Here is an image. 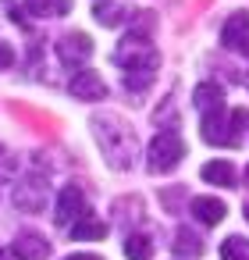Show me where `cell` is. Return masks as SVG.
I'll list each match as a JSON object with an SVG mask.
<instances>
[{"mask_svg":"<svg viewBox=\"0 0 249 260\" xmlns=\"http://www.w3.org/2000/svg\"><path fill=\"white\" fill-rule=\"evenodd\" d=\"M114 61L125 68V86L132 93H143L153 75H157V64H160V54L153 50V43L143 36V32H128L121 40V47L114 50Z\"/></svg>","mask_w":249,"mask_h":260,"instance_id":"1","label":"cell"},{"mask_svg":"<svg viewBox=\"0 0 249 260\" xmlns=\"http://www.w3.org/2000/svg\"><path fill=\"white\" fill-rule=\"evenodd\" d=\"M89 125H93V136H96V143H100V150H103V157H107L111 168L125 171V168L135 164L139 143H135L132 125H125L118 114H93Z\"/></svg>","mask_w":249,"mask_h":260,"instance_id":"2","label":"cell"},{"mask_svg":"<svg viewBox=\"0 0 249 260\" xmlns=\"http://www.w3.org/2000/svg\"><path fill=\"white\" fill-rule=\"evenodd\" d=\"M182 157H185V143H182L178 128H164V132L150 143L146 164H150L153 175H164V171H174V168L182 164Z\"/></svg>","mask_w":249,"mask_h":260,"instance_id":"3","label":"cell"},{"mask_svg":"<svg viewBox=\"0 0 249 260\" xmlns=\"http://www.w3.org/2000/svg\"><path fill=\"white\" fill-rule=\"evenodd\" d=\"M57 57L68 64V68H82L89 57H93V40L86 32H68L57 40Z\"/></svg>","mask_w":249,"mask_h":260,"instance_id":"4","label":"cell"},{"mask_svg":"<svg viewBox=\"0 0 249 260\" xmlns=\"http://www.w3.org/2000/svg\"><path fill=\"white\" fill-rule=\"evenodd\" d=\"M68 89H72V96H75V100H86V104H93V100H103V96H107V82H103L93 68H79V72L72 75Z\"/></svg>","mask_w":249,"mask_h":260,"instance_id":"5","label":"cell"},{"mask_svg":"<svg viewBox=\"0 0 249 260\" xmlns=\"http://www.w3.org/2000/svg\"><path fill=\"white\" fill-rule=\"evenodd\" d=\"M221 43L235 54H249V11H235L224 29H221Z\"/></svg>","mask_w":249,"mask_h":260,"instance_id":"6","label":"cell"},{"mask_svg":"<svg viewBox=\"0 0 249 260\" xmlns=\"http://www.w3.org/2000/svg\"><path fill=\"white\" fill-rule=\"evenodd\" d=\"M82 214H86V196H82V189H79V185H64L61 196H57L54 221H57V224H72V221L82 217Z\"/></svg>","mask_w":249,"mask_h":260,"instance_id":"7","label":"cell"},{"mask_svg":"<svg viewBox=\"0 0 249 260\" xmlns=\"http://www.w3.org/2000/svg\"><path fill=\"white\" fill-rule=\"evenodd\" d=\"M15 203L22 207V210H43V203H47V182L43 178H25V182H18V189H15Z\"/></svg>","mask_w":249,"mask_h":260,"instance_id":"8","label":"cell"},{"mask_svg":"<svg viewBox=\"0 0 249 260\" xmlns=\"http://www.w3.org/2000/svg\"><path fill=\"white\" fill-rule=\"evenodd\" d=\"M11 253H15L18 260H47V256H50V242H47L43 235H36V232H25V235L15 239Z\"/></svg>","mask_w":249,"mask_h":260,"instance_id":"9","label":"cell"},{"mask_svg":"<svg viewBox=\"0 0 249 260\" xmlns=\"http://www.w3.org/2000/svg\"><path fill=\"white\" fill-rule=\"evenodd\" d=\"M192 104H196V111H199V114H210V111H221V107H228V104H224V93H221V86H214V82H199V86H196V96H192Z\"/></svg>","mask_w":249,"mask_h":260,"instance_id":"10","label":"cell"},{"mask_svg":"<svg viewBox=\"0 0 249 260\" xmlns=\"http://www.w3.org/2000/svg\"><path fill=\"white\" fill-rule=\"evenodd\" d=\"M224 203L221 200H214V196H196L192 200V217L196 221H203V224H221L224 221Z\"/></svg>","mask_w":249,"mask_h":260,"instance_id":"11","label":"cell"},{"mask_svg":"<svg viewBox=\"0 0 249 260\" xmlns=\"http://www.w3.org/2000/svg\"><path fill=\"white\" fill-rule=\"evenodd\" d=\"M203 182H210V185H224V189H231V185H238L235 178V168L228 164V160H210V164H203Z\"/></svg>","mask_w":249,"mask_h":260,"instance_id":"12","label":"cell"},{"mask_svg":"<svg viewBox=\"0 0 249 260\" xmlns=\"http://www.w3.org/2000/svg\"><path fill=\"white\" fill-rule=\"evenodd\" d=\"M72 239H86V242L107 239V224L96 221V217H89V214H82V217H75V224H72Z\"/></svg>","mask_w":249,"mask_h":260,"instance_id":"13","label":"cell"},{"mask_svg":"<svg viewBox=\"0 0 249 260\" xmlns=\"http://www.w3.org/2000/svg\"><path fill=\"white\" fill-rule=\"evenodd\" d=\"M25 8L40 18H61L72 11V0H25Z\"/></svg>","mask_w":249,"mask_h":260,"instance_id":"14","label":"cell"},{"mask_svg":"<svg viewBox=\"0 0 249 260\" xmlns=\"http://www.w3.org/2000/svg\"><path fill=\"white\" fill-rule=\"evenodd\" d=\"M128 15H132V11H128V8H121V4H96V8H93V18H96L100 25H107V29L121 25Z\"/></svg>","mask_w":249,"mask_h":260,"instance_id":"15","label":"cell"},{"mask_svg":"<svg viewBox=\"0 0 249 260\" xmlns=\"http://www.w3.org/2000/svg\"><path fill=\"white\" fill-rule=\"evenodd\" d=\"M125 256L128 260H150L153 256V242L146 235H128L125 239Z\"/></svg>","mask_w":249,"mask_h":260,"instance_id":"16","label":"cell"},{"mask_svg":"<svg viewBox=\"0 0 249 260\" xmlns=\"http://www.w3.org/2000/svg\"><path fill=\"white\" fill-rule=\"evenodd\" d=\"M221 260H249V246L242 235H228L221 242Z\"/></svg>","mask_w":249,"mask_h":260,"instance_id":"17","label":"cell"},{"mask_svg":"<svg viewBox=\"0 0 249 260\" xmlns=\"http://www.w3.org/2000/svg\"><path fill=\"white\" fill-rule=\"evenodd\" d=\"M174 249H178V253H192V256H199V253H203V242H199L189 228H182L178 239H174Z\"/></svg>","mask_w":249,"mask_h":260,"instance_id":"18","label":"cell"},{"mask_svg":"<svg viewBox=\"0 0 249 260\" xmlns=\"http://www.w3.org/2000/svg\"><path fill=\"white\" fill-rule=\"evenodd\" d=\"M15 171H18L15 153H8L4 146H0V182H11V178H15Z\"/></svg>","mask_w":249,"mask_h":260,"instance_id":"19","label":"cell"},{"mask_svg":"<svg viewBox=\"0 0 249 260\" xmlns=\"http://www.w3.org/2000/svg\"><path fill=\"white\" fill-rule=\"evenodd\" d=\"M11 64H15V50L8 43H0V72H8Z\"/></svg>","mask_w":249,"mask_h":260,"instance_id":"20","label":"cell"},{"mask_svg":"<svg viewBox=\"0 0 249 260\" xmlns=\"http://www.w3.org/2000/svg\"><path fill=\"white\" fill-rule=\"evenodd\" d=\"M64 260H100V256H93V253H75V256H64Z\"/></svg>","mask_w":249,"mask_h":260,"instance_id":"21","label":"cell"},{"mask_svg":"<svg viewBox=\"0 0 249 260\" xmlns=\"http://www.w3.org/2000/svg\"><path fill=\"white\" fill-rule=\"evenodd\" d=\"M245 185H249V168H245Z\"/></svg>","mask_w":249,"mask_h":260,"instance_id":"22","label":"cell"},{"mask_svg":"<svg viewBox=\"0 0 249 260\" xmlns=\"http://www.w3.org/2000/svg\"><path fill=\"white\" fill-rule=\"evenodd\" d=\"M245 82H249V75H245Z\"/></svg>","mask_w":249,"mask_h":260,"instance_id":"23","label":"cell"}]
</instances>
